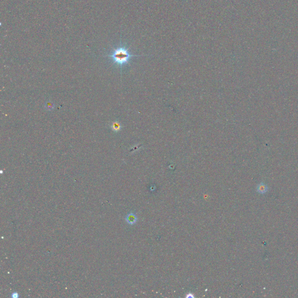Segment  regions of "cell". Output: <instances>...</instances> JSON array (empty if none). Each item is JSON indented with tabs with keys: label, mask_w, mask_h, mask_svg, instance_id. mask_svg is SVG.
<instances>
[{
	"label": "cell",
	"mask_w": 298,
	"mask_h": 298,
	"mask_svg": "<svg viewBox=\"0 0 298 298\" xmlns=\"http://www.w3.org/2000/svg\"><path fill=\"white\" fill-rule=\"evenodd\" d=\"M138 56H139L131 54L128 48L123 46L122 44H121L119 47L114 49L111 54L107 56V57L111 58L114 62L119 65L121 67L128 64L131 58Z\"/></svg>",
	"instance_id": "6da1fadb"
},
{
	"label": "cell",
	"mask_w": 298,
	"mask_h": 298,
	"mask_svg": "<svg viewBox=\"0 0 298 298\" xmlns=\"http://www.w3.org/2000/svg\"><path fill=\"white\" fill-rule=\"evenodd\" d=\"M125 221L129 225H134L138 221V217L136 215L133 213H130L126 215L125 217Z\"/></svg>",
	"instance_id": "7a4b0ae2"
},
{
	"label": "cell",
	"mask_w": 298,
	"mask_h": 298,
	"mask_svg": "<svg viewBox=\"0 0 298 298\" xmlns=\"http://www.w3.org/2000/svg\"><path fill=\"white\" fill-rule=\"evenodd\" d=\"M111 128L113 129V130L117 132L121 130V125L119 123H118V122H114V123H113L112 124Z\"/></svg>",
	"instance_id": "3957f363"
},
{
	"label": "cell",
	"mask_w": 298,
	"mask_h": 298,
	"mask_svg": "<svg viewBox=\"0 0 298 298\" xmlns=\"http://www.w3.org/2000/svg\"><path fill=\"white\" fill-rule=\"evenodd\" d=\"M267 189V186L264 184L261 183V184H260L259 186H258V187H257V191L262 193H263L266 192Z\"/></svg>",
	"instance_id": "277c9868"
},
{
	"label": "cell",
	"mask_w": 298,
	"mask_h": 298,
	"mask_svg": "<svg viewBox=\"0 0 298 298\" xmlns=\"http://www.w3.org/2000/svg\"><path fill=\"white\" fill-rule=\"evenodd\" d=\"M54 105L50 102H48L46 104V108L48 110H52L54 108Z\"/></svg>",
	"instance_id": "5b68a950"
},
{
	"label": "cell",
	"mask_w": 298,
	"mask_h": 298,
	"mask_svg": "<svg viewBox=\"0 0 298 298\" xmlns=\"http://www.w3.org/2000/svg\"><path fill=\"white\" fill-rule=\"evenodd\" d=\"M18 296H19V294H18L17 292H13V293L12 294V297L17 298V297H18Z\"/></svg>",
	"instance_id": "8992f818"
}]
</instances>
